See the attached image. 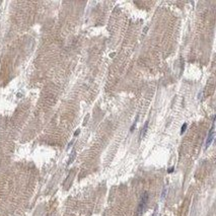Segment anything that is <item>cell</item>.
I'll return each mask as SVG.
<instances>
[{
	"instance_id": "obj_6",
	"label": "cell",
	"mask_w": 216,
	"mask_h": 216,
	"mask_svg": "<svg viewBox=\"0 0 216 216\" xmlns=\"http://www.w3.org/2000/svg\"><path fill=\"white\" fill-rule=\"evenodd\" d=\"M186 129H187V124H184V125L182 126V130H181V134H183L184 132L186 131Z\"/></svg>"
},
{
	"instance_id": "obj_9",
	"label": "cell",
	"mask_w": 216,
	"mask_h": 216,
	"mask_svg": "<svg viewBox=\"0 0 216 216\" xmlns=\"http://www.w3.org/2000/svg\"><path fill=\"white\" fill-rule=\"evenodd\" d=\"M173 171H174V167H171V169L169 170V173H173Z\"/></svg>"
},
{
	"instance_id": "obj_2",
	"label": "cell",
	"mask_w": 216,
	"mask_h": 216,
	"mask_svg": "<svg viewBox=\"0 0 216 216\" xmlns=\"http://www.w3.org/2000/svg\"><path fill=\"white\" fill-rule=\"evenodd\" d=\"M213 139H214V123L212 124L211 130L209 132V134H208V137H207V140H206V144H205V148H208V147L211 145Z\"/></svg>"
},
{
	"instance_id": "obj_4",
	"label": "cell",
	"mask_w": 216,
	"mask_h": 216,
	"mask_svg": "<svg viewBox=\"0 0 216 216\" xmlns=\"http://www.w3.org/2000/svg\"><path fill=\"white\" fill-rule=\"evenodd\" d=\"M75 158V151H73V152H72V155H71V157H70V159H69V161H68V165H70V163L73 161V159Z\"/></svg>"
},
{
	"instance_id": "obj_7",
	"label": "cell",
	"mask_w": 216,
	"mask_h": 216,
	"mask_svg": "<svg viewBox=\"0 0 216 216\" xmlns=\"http://www.w3.org/2000/svg\"><path fill=\"white\" fill-rule=\"evenodd\" d=\"M157 209H158V207L156 206L155 207V210H154V213H153V215L152 216H157Z\"/></svg>"
},
{
	"instance_id": "obj_5",
	"label": "cell",
	"mask_w": 216,
	"mask_h": 216,
	"mask_svg": "<svg viewBox=\"0 0 216 216\" xmlns=\"http://www.w3.org/2000/svg\"><path fill=\"white\" fill-rule=\"evenodd\" d=\"M166 190H167V186H165V189H163V191H162V195H161V199H163L165 197V194H166Z\"/></svg>"
},
{
	"instance_id": "obj_3",
	"label": "cell",
	"mask_w": 216,
	"mask_h": 216,
	"mask_svg": "<svg viewBox=\"0 0 216 216\" xmlns=\"http://www.w3.org/2000/svg\"><path fill=\"white\" fill-rule=\"evenodd\" d=\"M147 127H148V122H146L145 125H144V128H143L142 131H141V134H140V138H143L144 136H145L146 131H147Z\"/></svg>"
},
{
	"instance_id": "obj_1",
	"label": "cell",
	"mask_w": 216,
	"mask_h": 216,
	"mask_svg": "<svg viewBox=\"0 0 216 216\" xmlns=\"http://www.w3.org/2000/svg\"><path fill=\"white\" fill-rule=\"evenodd\" d=\"M147 202H148V194L147 193H144L143 196H142V198H141V201H140L139 203V206H138V212H137V214L138 215H141L144 210H145V207L147 205Z\"/></svg>"
},
{
	"instance_id": "obj_8",
	"label": "cell",
	"mask_w": 216,
	"mask_h": 216,
	"mask_svg": "<svg viewBox=\"0 0 216 216\" xmlns=\"http://www.w3.org/2000/svg\"><path fill=\"white\" fill-rule=\"evenodd\" d=\"M79 133H80V130L78 129V130H77V131H76V132H75V133H74V136H77V135H78Z\"/></svg>"
}]
</instances>
